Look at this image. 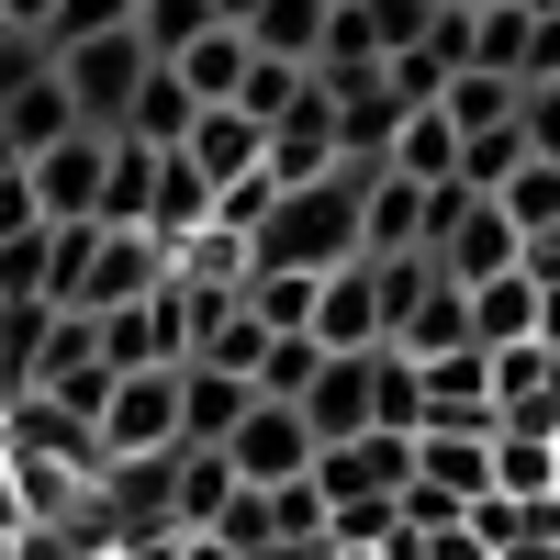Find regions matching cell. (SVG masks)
Wrapping results in <instances>:
<instances>
[{
	"mask_svg": "<svg viewBox=\"0 0 560 560\" xmlns=\"http://www.w3.org/2000/svg\"><path fill=\"white\" fill-rule=\"evenodd\" d=\"M348 258H359V168L280 191L269 224L247 236V269H292V280H325V269H348Z\"/></svg>",
	"mask_w": 560,
	"mask_h": 560,
	"instance_id": "obj_1",
	"label": "cell"
},
{
	"mask_svg": "<svg viewBox=\"0 0 560 560\" xmlns=\"http://www.w3.org/2000/svg\"><path fill=\"white\" fill-rule=\"evenodd\" d=\"M415 438H493V359L482 348L415 359Z\"/></svg>",
	"mask_w": 560,
	"mask_h": 560,
	"instance_id": "obj_2",
	"label": "cell"
},
{
	"mask_svg": "<svg viewBox=\"0 0 560 560\" xmlns=\"http://www.w3.org/2000/svg\"><path fill=\"white\" fill-rule=\"evenodd\" d=\"M147 68H158V57L135 45V23H124V34H90V45L57 57V79H68V102H79L90 135H124V102H135V79H147Z\"/></svg>",
	"mask_w": 560,
	"mask_h": 560,
	"instance_id": "obj_3",
	"label": "cell"
},
{
	"mask_svg": "<svg viewBox=\"0 0 560 560\" xmlns=\"http://www.w3.org/2000/svg\"><path fill=\"white\" fill-rule=\"evenodd\" d=\"M179 448V370H124L102 404V471L113 459H168Z\"/></svg>",
	"mask_w": 560,
	"mask_h": 560,
	"instance_id": "obj_4",
	"label": "cell"
},
{
	"mask_svg": "<svg viewBox=\"0 0 560 560\" xmlns=\"http://www.w3.org/2000/svg\"><path fill=\"white\" fill-rule=\"evenodd\" d=\"M34 213L45 224H102V179H113V135H57L45 158H23Z\"/></svg>",
	"mask_w": 560,
	"mask_h": 560,
	"instance_id": "obj_5",
	"label": "cell"
},
{
	"mask_svg": "<svg viewBox=\"0 0 560 560\" xmlns=\"http://www.w3.org/2000/svg\"><path fill=\"white\" fill-rule=\"evenodd\" d=\"M224 471H236L247 493L303 482V471H314V427H303L292 404H247V415H236V438H224Z\"/></svg>",
	"mask_w": 560,
	"mask_h": 560,
	"instance_id": "obj_6",
	"label": "cell"
},
{
	"mask_svg": "<svg viewBox=\"0 0 560 560\" xmlns=\"http://www.w3.org/2000/svg\"><path fill=\"white\" fill-rule=\"evenodd\" d=\"M404 482H415V438H348V448H314V493H325V516L337 504H404Z\"/></svg>",
	"mask_w": 560,
	"mask_h": 560,
	"instance_id": "obj_7",
	"label": "cell"
},
{
	"mask_svg": "<svg viewBox=\"0 0 560 560\" xmlns=\"http://www.w3.org/2000/svg\"><path fill=\"white\" fill-rule=\"evenodd\" d=\"M314 348L325 359H370V348H382V280H370V258L314 280Z\"/></svg>",
	"mask_w": 560,
	"mask_h": 560,
	"instance_id": "obj_8",
	"label": "cell"
},
{
	"mask_svg": "<svg viewBox=\"0 0 560 560\" xmlns=\"http://www.w3.org/2000/svg\"><path fill=\"white\" fill-rule=\"evenodd\" d=\"M147 292H168V247H158V236H113V224H102L90 280H79L68 314H124V303H147Z\"/></svg>",
	"mask_w": 560,
	"mask_h": 560,
	"instance_id": "obj_9",
	"label": "cell"
},
{
	"mask_svg": "<svg viewBox=\"0 0 560 560\" xmlns=\"http://www.w3.org/2000/svg\"><path fill=\"white\" fill-rule=\"evenodd\" d=\"M269 179H280V191H303V179H337V102L314 90V68H303V102L269 124Z\"/></svg>",
	"mask_w": 560,
	"mask_h": 560,
	"instance_id": "obj_10",
	"label": "cell"
},
{
	"mask_svg": "<svg viewBox=\"0 0 560 560\" xmlns=\"http://www.w3.org/2000/svg\"><path fill=\"white\" fill-rule=\"evenodd\" d=\"M168 158H191V168H202V191L224 202V191H236V179H258V168H269V124H247L236 102H224V113H202L191 135H179Z\"/></svg>",
	"mask_w": 560,
	"mask_h": 560,
	"instance_id": "obj_11",
	"label": "cell"
},
{
	"mask_svg": "<svg viewBox=\"0 0 560 560\" xmlns=\"http://www.w3.org/2000/svg\"><path fill=\"white\" fill-rule=\"evenodd\" d=\"M292 415L314 427V448H348V438H370V359H325V370H314V393H303Z\"/></svg>",
	"mask_w": 560,
	"mask_h": 560,
	"instance_id": "obj_12",
	"label": "cell"
},
{
	"mask_svg": "<svg viewBox=\"0 0 560 560\" xmlns=\"http://www.w3.org/2000/svg\"><path fill=\"white\" fill-rule=\"evenodd\" d=\"M247 404H258V382H236V370H191V359H179V448H224Z\"/></svg>",
	"mask_w": 560,
	"mask_h": 560,
	"instance_id": "obj_13",
	"label": "cell"
},
{
	"mask_svg": "<svg viewBox=\"0 0 560 560\" xmlns=\"http://www.w3.org/2000/svg\"><path fill=\"white\" fill-rule=\"evenodd\" d=\"M415 493H438V504H471L493 493V438H415Z\"/></svg>",
	"mask_w": 560,
	"mask_h": 560,
	"instance_id": "obj_14",
	"label": "cell"
},
{
	"mask_svg": "<svg viewBox=\"0 0 560 560\" xmlns=\"http://www.w3.org/2000/svg\"><path fill=\"white\" fill-rule=\"evenodd\" d=\"M393 359H448V348H471V292H448V280H427L415 292V314L382 337Z\"/></svg>",
	"mask_w": 560,
	"mask_h": 560,
	"instance_id": "obj_15",
	"label": "cell"
},
{
	"mask_svg": "<svg viewBox=\"0 0 560 560\" xmlns=\"http://www.w3.org/2000/svg\"><path fill=\"white\" fill-rule=\"evenodd\" d=\"M471 348H482V359H493V348H538V280H527V269H504V280L471 292Z\"/></svg>",
	"mask_w": 560,
	"mask_h": 560,
	"instance_id": "obj_16",
	"label": "cell"
},
{
	"mask_svg": "<svg viewBox=\"0 0 560 560\" xmlns=\"http://www.w3.org/2000/svg\"><path fill=\"white\" fill-rule=\"evenodd\" d=\"M191 124H202V102L179 90V68H147V79H135V102H124V135H135V147H158V158H168Z\"/></svg>",
	"mask_w": 560,
	"mask_h": 560,
	"instance_id": "obj_17",
	"label": "cell"
},
{
	"mask_svg": "<svg viewBox=\"0 0 560 560\" xmlns=\"http://www.w3.org/2000/svg\"><path fill=\"white\" fill-rule=\"evenodd\" d=\"M0 135H12V158H45L57 135H90V124H79V102H68V79L45 68V79L23 90V102H0Z\"/></svg>",
	"mask_w": 560,
	"mask_h": 560,
	"instance_id": "obj_18",
	"label": "cell"
},
{
	"mask_svg": "<svg viewBox=\"0 0 560 560\" xmlns=\"http://www.w3.org/2000/svg\"><path fill=\"white\" fill-rule=\"evenodd\" d=\"M213 224V191H202V168L191 158H158V191H147V236L158 247H191Z\"/></svg>",
	"mask_w": 560,
	"mask_h": 560,
	"instance_id": "obj_19",
	"label": "cell"
},
{
	"mask_svg": "<svg viewBox=\"0 0 560 560\" xmlns=\"http://www.w3.org/2000/svg\"><path fill=\"white\" fill-rule=\"evenodd\" d=\"M438 113H448V135H459V147H471V135H504V124H516V79L459 68V79L438 90Z\"/></svg>",
	"mask_w": 560,
	"mask_h": 560,
	"instance_id": "obj_20",
	"label": "cell"
},
{
	"mask_svg": "<svg viewBox=\"0 0 560 560\" xmlns=\"http://www.w3.org/2000/svg\"><path fill=\"white\" fill-rule=\"evenodd\" d=\"M168 68H179V90H191L202 113H224V102H236V79H247V34H236V23H213L191 57H168Z\"/></svg>",
	"mask_w": 560,
	"mask_h": 560,
	"instance_id": "obj_21",
	"label": "cell"
},
{
	"mask_svg": "<svg viewBox=\"0 0 560 560\" xmlns=\"http://www.w3.org/2000/svg\"><path fill=\"white\" fill-rule=\"evenodd\" d=\"M393 179H415V191H448V179H459V135H448V113H404V135H393Z\"/></svg>",
	"mask_w": 560,
	"mask_h": 560,
	"instance_id": "obj_22",
	"label": "cell"
},
{
	"mask_svg": "<svg viewBox=\"0 0 560 560\" xmlns=\"http://www.w3.org/2000/svg\"><path fill=\"white\" fill-rule=\"evenodd\" d=\"M147 191H158V147L113 135V179H102V224L113 236H147Z\"/></svg>",
	"mask_w": 560,
	"mask_h": 560,
	"instance_id": "obj_23",
	"label": "cell"
},
{
	"mask_svg": "<svg viewBox=\"0 0 560 560\" xmlns=\"http://www.w3.org/2000/svg\"><path fill=\"white\" fill-rule=\"evenodd\" d=\"M493 493H504V504H549V493H560V459H549V438L493 427Z\"/></svg>",
	"mask_w": 560,
	"mask_h": 560,
	"instance_id": "obj_24",
	"label": "cell"
},
{
	"mask_svg": "<svg viewBox=\"0 0 560 560\" xmlns=\"http://www.w3.org/2000/svg\"><path fill=\"white\" fill-rule=\"evenodd\" d=\"M213 34V0H135V45L168 68V57H191V45Z\"/></svg>",
	"mask_w": 560,
	"mask_h": 560,
	"instance_id": "obj_25",
	"label": "cell"
},
{
	"mask_svg": "<svg viewBox=\"0 0 560 560\" xmlns=\"http://www.w3.org/2000/svg\"><path fill=\"white\" fill-rule=\"evenodd\" d=\"M269 337H314V280H292V269H247V292H236Z\"/></svg>",
	"mask_w": 560,
	"mask_h": 560,
	"instance_id": "obj_26",
	"label": "cell"
},
{
	"mask_svg": "<svg viewBox=\"0 0 560 560\" xmlns=\"http://www.w3.org/2000/svg\"><path fill=\"white\" fill-rule=\"evenodd\" d=\"M314 34H325V0H258V12H247V45H258V57H314Z\"/></svg>",
	"mask_w": 560,
	"mask_h": 560,
	"instance_id": "obj_27",
	"label": "cell"
},
{
	"mask_svg": "<svg viewBox=\"0 0 560 560\" xmlns=\"http://www.w3.org/2000/svg\"><path fill=\"white\" fill-rule=\"evenodd\" d=\"M224 493H236L224 448H179V538H202V527L224 516Z\"/></svg>",
	"mask_w": 560,
	"mask_h": 560,
	"instance_id": "obj_28",
	"label": "cell"
},
{
	"mask_svg": "<svg viewBox=\"0 0 560 560\" xmlns=\"http://www.w3.org/2000/svg\"><path fill=\"white\" fill-rule=\"evenodd\" d=\"M493 213L516 224V236H549V224H560V168H549V158H527V168L493 191Z\"/></svg>",
	"mask_w": 560,
	"mask_h": 560,
	"instance_id": "obj_29",
	"label": "cell"
},
{
	"mask_svg": "<svg viewBox=\"0 0 560 560\" xmlns=\"http://www.w3.org/2000/svg\"><path fill=\"white\" fill-rule=\"evenodd\" d=\"M135 23V0H57V12L34 23V45L45 57H68V45H90V34H124Z\"/></svg>",
	"mask_w": 560,
	"mask_h": 560,
	"instance_id": "obj_30",
	"label": "cell"
},
{
	"mask_svg": "<svg viewBox=\"0 0 560 560\" xmlns=\"http://www.w3.org/2000/svg\"><path fill=\"white\" fill-rule=\"evenodd\" d=\"M527 23H538V12H516V0H482V12H471V68L516 79V57H527Z\"/></svg>",
	"mask_w": 560,
	"mask_h": 560,
	"instance_id": "obj_31",
	"label": "cell"
},
{
	"mask_svg": "<svg viewBox=\"0 0 560 560\" xmlns=\"http://www.w3.org/2000/svg\"><path fill=\"white\" fill-rule=\"evenodd\" d=\"M292 102H303V68H292V57H258V45H247V79H236V113H247V124H280Z\"/></svg>",
	"mask_w": 560,
	"mask_h": 560,
	"instance_id": "obj_32",
	"label": "cell"
},
{
	"mask_svg": "<svg viewBox=\"0 0 560 560\" xmlns=\"http://www.w3.org/2000/svg\"><path fill=\"white\" fill-rule=\"evenodd\" d=\"M314 370H325L314 337H269V359H258V404H303V393H314Z\"/></svg>",
	"mask_w": 560,
	"mask_h": 560,
	"instance_id": "obj_33",
	"label": "cell"
},
{
	"mask_svg": "<svg viewBox=\"0 0 560 560\" xmlns=\"http://www.w3.org/2000/svg\"><path fill=\"white\" fill-rule=\"evenodd\" d=\"M202 538H213V549H236V560H258V549H269V493L236 482V493H224V516H213Z\"/></svg>",
	"mask_w": 560,
	"mask_h": 560,
	"instance_id": "obj_34",
	"label": "cell"
},
{
	"mask_svg": "<svg viewBox=\"0 0 560 560\" xmlns=\"http://www.w3.org/2000/svg\"><path fill=\"white\" fill-rule=\"evenodd\" d=\"M359 12H370V45H382V68H393V57L427 45V12H438V0H359Z\"/></svg>",
	"mask_w": 560,
	"mask_h": 560,
	"instance_id": "obj_35",
	"label": "cell"
},
{
	"mask_svg": "<svg viewBox=\"0 0 560 560\" xmlns=\"http://www.w3.org/2000/svg\"><path fill=\"white\" fill-rule=\"evenodd\" d=\"M516 135H527V158H549V168H560V79L516 90Z\"/></svg>",
	"mask_w": 560,
	"mask_h": 560,
	"instance_id": "obj_36",
	"label": "cell"
},
{
	"mask_svg": "<svg viewBox=\"0 0 560 560\" xmlns=\"http://www.w3.org/2000/svg\"><path fill=\"white\" fill-rule=\"evenodd\" d=\"M269 538H325V493H314V471L269 493Z\"/></svg>",
	"mask_w": 560,
	"mask_h": 560,
	"instance_id": "obj_37",
	"label": "cell"
},
{
	"mask_svg": "<svg viewBox=\"0 0 560 560\" xmlns=\"http://www.w3.org/2000/svg\"><path fill=\"white\" fill-rule=\"evenodd\" d=\"M427 57L459 79V68H471V0H448V12H427Z\"/></svg>",
	"mask_w": 560,
	"mask_h": 560,
	"instance_id": "obj_38",
	"label": "cell"
},
{
	"mask_svg": "<svg viewBox=\"0 0 560 560\" xmlns=\"http://www.w3.org/2000/svg\"><path fill=\"white\" fill-rule=\"evenodd\" d=\"M538 79H560V12H538V23H527V57H516V90H538Z\"/></svg>",
	"mask_w": 560,
	"mask_h": 560,
	"instance_id": "obj_39",
	"label": "cell"
},
{
	"mask_svg": "<svg viewBox=\"0 0 560 560\" xmlns=\"http://www.w3.org/2000/svg\"><path fill=\"white\" fill-rule=\"evenodd\" d=\"M45 68H57V57H45L34 34H12V45H0V102H23V90H34Z\"/></svg>",
	"mask_w": 560,
	"mask_h": 560,
	"instance_id": "obj_40",
	"label": "cell"
},
{
	"mask_svg": "<svg viewBox=\"0 0 560 560\" xmlns=\"http://www.w3.org/2000/svg\"><path fill=\"white\" fill-rule=\"evenodd\" d=\"M34 224H45V213H34V179H23V168H0V247L34 236Z\"/></svg>",
	"mask_w": 560,
	"mask_h": 560,
	"instance_id": "obj_41",
	"label": "cell"
},
{
	"mask_svg": "<svg viewBox=\"0 0 560 560\" xmlns=\"http://www.w3.org/2000/svg\"><path fill=\"white\" fill-rule=\"evenodd\" d=\"M516 269L538 280V292H560V224H549V236H516Z\"/></svg>",
	"mask_w": 560,
	"mask_h": 560,
	"instance_id": "obj_42",
	"label": "cell"
},
{
	"mask_svg": "<svg viewBox=\"0 0 560 560\" xmlns=\"http://www.w3.org/2000/svg\"><path fill=\"white\" fill-rule=\"evenodd\" d=\"M427 560H493V549H482L471 527H448V538H427Z\"/></svg>",
	"mask_w": 560,
	"mask_h": 560,
	"instance_id": "obj_43",
	"label": "cell"
},
{
	"mask_svg": "<svg viewBox=\"0 0 560 560\" xmlns=\"http://www.w3.org/2000/svg\"><path fill=\"white\" fill-rule=\"evenodd\" d=\"M45 12H57V0H0V23H12V34H34Z\"/></svg>",
	"mask_w": 560,
	"mask_h": 560,
	"instance_id": "obj_44",
	"label": "cell"
},
{
	"mask_svg": "<svg viewBox=\"0 0 560 560\" xmlns=\"http://www.w3.org/2000/svg\"><path fill=\"white\" fill-rule=\"evenodd\" d=\"M538 348H560V292H538Z\"/></svg>",
	"mask_w": 560,
	"mask_h": 560,
	"instance_id": "obj_45",
	"label": "cell"
},
{
	"mask_svg": "<svg viewBox=\"0 0 560 560\" xmlns=\"http://www.w3.org/2000/svg\"><path fill=\"white\" fill-rule=\"evenodd\" d=\"M247 12H258V0H213V23H236V34H247Z\"/></svg>",
	"mask_w": 560,
	"mask_h": 560,
	"instance_id": "obj_46",
	"label": "cell"
},
{
	"mask_svg": "<svg viewBox=\"0 0 560 560\" xmlns=\"http://www.w3.org/2000/svg\"><path fill=\"white\" fill-rule=\"evenodd\" d=\"M0 168H23V158H12V135H0Z\"/></svg>",
	"mask_w": 560,
	"mask_h": 560,
	"instance_id": "obj_47",
	"label": "cell"
},
{
	"mask_svg": "<svg viewBox=\"0 0 560 560\" xmlns=\"http://www.w3.org/2000/svg\"><path fill=\"white\" fill-rule=\"evenodd\" d=\"M0 45H12V23H0Z\"/></svg>",
	"mask_w": 560,
	"mask_h": 560,
	"instance_id": "obj_48",
	"label": "cell"
},
{
	"mask_svg": "<svg viewBox=\"0 0 560 560\" xmlns=\"http://www.w3.org/2000/svg\"><path fill=\"white\" fill-rule=\"evenodd\" d=\"M438 12H448V0H438Z\"/></svg>",
	"mask_w": 560,
	"mask_h": 560,
	"instance_id": "obj_49",
	"label": "cell"
}]
</instances>
